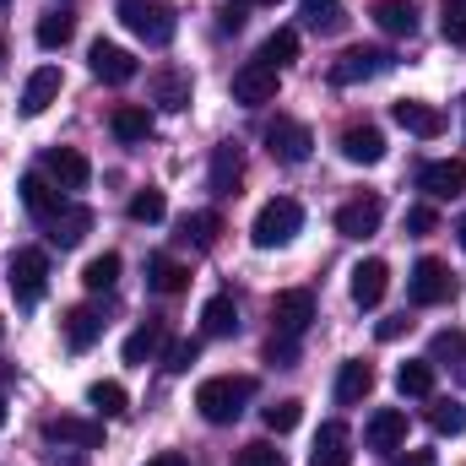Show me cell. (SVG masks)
I'll use <instances>...</instances> for the list:
<instances>
[{"label":"cell","instance_id":"obj_45","mask_svg":"<svg viewBox=\"0 0 466 466\" xmlns=\"http://www.w3.org/2000/svg\"><path fill=\"white\" fill-rule=\"evenodd\" d=\"M440 27H445V38H451V44H461V49H466V5H445Z\"/></svg>","mask_w":466,"mask_h":466},{"label":"cell","instance_id":"obj_11","mask_svg":"<svg viewBox=\"0 0 466 466\" xmlns=\"http://www.w3.org/2000/svg\"><path fill=\"white\" fill-rule=\"evenodd\" d=\"M87 60H93V76L98 82H109V87H125V82H136V55L130 49H119V44H93L87 49Z\"/></svg>","mask_w":466,"mask_h":466},{"label":"cell","instance_id":"obj_18","mask_svg":"<svg viewBox=\"0 0 466 466\" xmlns=\"http://www.w3.org/2000/svg\"><path fill=\"white\" fill-rule=\"evenodd\" d=\"M60 87H66V76H60V66H38L33 76H27V87H22V115L38 119L55 98H60Z\"/></svg>","mask_w":466,"mask_h":466},{"label":"cell","instance_id":"obj_5","mask_svg":"<svg viewBox=\"0 0 466 466\" xmlns=\"http://www.w3.org/2000/svg\"><path fill=\"white\" fill-rule=\"evenodd\" d=\"M277 87H282V71H277V66H266V60H249V66H238V71H233V104H244V109L271 104V98H277Z\"/></svg>","mask_w":466,"mask_h":466},{"label":"cell","instance_id":"obj_39","mask_svg":"<svg viewBox=\"0 0 466 466\" xmlns=\"http://www.w3.org/2000/svg\"><path fill=\"white\" fill-rule=\"evenodd\" d=\"M304 5V22L315 33H337L342 27V0H299Z\"/></svg>","mask_w":466,"mask_h":466},{"label":"cell","instance_id":"obj_1","mask_svg":"<svg viewBox=\"0 0 466 466\" xmlns=\"http://www.w3.org/2000/svg\"><path fill=\"white\" fill-rule=\"evenodd\" d=\"M249 396H255V380H249V374H212V380H201V390H196V412H201L207 423H233Z\"/></svg>","mask_w":466,"mask_h":466},{"label":"cell","instance_id":"obj_56","mask_svg":"<svg viewBox=\"0 0 466 466\" xmlns=\"http://www.w3.org/2000/svg\"><path fill=\"white\" fill-rule=\"evenodd\" d=\"M0 5H5V0H0Z\"/></svg>","mask_w":466,"mask_h":466},{"label":"cell","instance_id":"obj_15","mask_svg":"<svg viewBox=\"0 0 466 466\" xmlns=\"http://www.w3.org/2000/svg\"><path fill=\"white\" fill-rule=\"evenodd\" d=\"M44 168H49V179H55L60 190H87V179H93V163H87L76 147H55V152L44 157Z\"/></svg>","mask_w":466,"mask_h":466},{"label":"cell","instance_id":"obj_17","mask_svg":"<svg viewBox=\"0 0 466 466\" xmlns=\"http://www.w3.org/2000/svg\"><path fill=\"white\" fill-rule=\"evenodd\" d=\"M380 218H385V201L380 196H358V201H348L337 212V233L342 238H369V233L380 228Z\"/></svg>","mask_w":466,"mask_h":466},{"label":"cell","instance_id":"obj_42","mask_svg":"<svg viewBox=\"0 0 466 466\" xmlns=\"http://www.w3.org/2000/svg\"><path fill=\"white\" fill-rule=\"evenodd\" d=\"M196 358H201V342H196V337H179V342L163 348V369H168V374H185Z\"/></svg>","mask_w":466,"mask_h":466},{"label":"cell","instance_id":"obj_43","mask_svg":"<svg viewBox=\"0 0 466 466\" xmlns=\"http://www.w3.org/2000/svg\"><path fill=\"white\" fill-rule=\"evenodd\" d=\"M233 466H288V456H282L271 440H255V445H244V451L233 456Z\"/></svg>","mask_w":466,"mask_h":466},{"label":"cell","instance_id":"obj_20","mask_svg":"<svg viewBox=\"0 0 466 466\" xmlns=\"http://www.w3.org/2000/svg\"><path fill=\"white\" fill-rule=\"evenodd\" d=\"M385 288H390V266L385 260H358L352 266V304L358 309H374L385 299Z\"/></svg>","mask_w":466,"mask_h":466},{"label":"cell","instance_id":"obj_6","mask_svg":"<svg viewBox=\"0 0 466 466\" xmlns=\"http://www.w3.org/2000/svg\"><path fill=\"white\" fill-rule=\"evenodd\" d=\"M5 277H11L16 304H38V299H44V288H49V255H44V249H16Z\"/></svg>","mask_w":466,"mask_h":466},{"label":"cell","instance_id":"obj_29","mask_svg":"<svg viewBox=\"0 0 466 466\" xmlns=\"http://www.w3.org/2000/svg\"><path fill=\"white\" fill-rule=\"evenodd\" d=\"M233 331H238V304H233V293L207 299V309H201V337H233Z\"/></svg>","mask_w":466,"mask_h":466},{"label":"cell","instance_id":"obj_46","mask_svg":"<svg viewBox=\"0 0 466 466\" xmlns=\"http://www.w3.org/2000/svg\"><path fill=\"white\" fill-rule=\"evenodd\" d=\"M440 228V212H434V207H412V212H407V233H434Z\"/></svg>","mask_w":466,"mask_h":466},{"label":"cell","instance_id":"obj_7","mask_svg":"<svg viewBox=\"0 0 466 466\" xmlns=\"http://www.w3.org/2000/svg\"><path fill=\"white\" fill-rule=\"evenodd\" d=\"M390 66H396V60H390L385 49H363V44H358V49H348L342 60H331V82H337V87H358V82L385 76Z\"/></svg>","mask_w":466,"mask_h":466},{"label":"cell","instance_id":"obj_47","mask_svg":"<svg viewBox=\"0 0 466 466\" xmlns=\"http://www.w3.org/2000/svg\"><path fill=\"white\" fill-rule=\"evenodd\" d=\"M407 326H412L407 315H390V320H380V342H396V337H401Z\"/></svg>","mask_w":466,"mask_h":466},{"label":"cell","instance_id":"obj_31","mask_svg":"<svg viewBox=\"0 0 466 466\" xmlns=\"http://www.w3.org/2000/svg\"><path fill=\"white\" fill-rule=\"evenodd\" d=\"M396 390L401 396H434V358H407L396 369Z\"/></svg>","mask_w":466,"mask_h":466},{"label":"cell","instance_id":"obj_35","mask_svg":"<svg viewBox=\"0 0 466 466\" xmlns=\"http://www.w3.org/2000/svg\"><path fill=\"white\" fill-rule=\"evenodd\" d=\"M71 33H76V22H71L66 11L38 16V49H66V44H71Z\"/></svg>","mask_w":466,"mask_h":466},{"label":"cell","instance_id":"obj_28","mask_svg":"<svg viewBox=\"0 0 466 466\" xmlns=\"http://www.w3.org/2000/svg\"><path fill=\"white\" fill-rule=\"evenodd\" d=\"M98 337H104V315H98V309H87V304L66 309V342H71V348L87 352Z\"/></svg>","mask_w":466,"mask_h":466},{"label":"cell","instance_id":"obj_22","mask_svg":"<svg viewBox=\"0 0 466 466\" xmlns=\"http://www.w3.org/2000/svg\"><path fill=\"white\" fill-rule=\"evenodd\" d=\"M348 423H320V434H315V456H309V466H352V451H348Z\"/></svg>","mask_w":466,"mask_h":466},{"label":"cell","instance_id":"obj_30","mask_svg":"<svg viewBox=\"0 0 466 466\" xmlns=\"http://www.w3.org/2000/svg\"><path fill=\"white\" fill-rule=\"evenodd\" d=\"M109 130H115L125 147H136V141H147V136H152V115H147L141 104H119L115 119H109Z\"/></svg>","mask_w":466,"mask_h":466},{"label":"cell","instance_id":"obj_49","mask_svg":"<svg viewBox=\"0 0 466 466\" xmlns=\"http://www.w3.org/2000/svg\"><path fill=\"white\" fill-rule=\"evenodd\" d=\"M396 466H440V461H434V451H407Z\"/></svg>","mask_w":466,"mask_h":466},{"label":"cell","instance_id":"obj_12","mask_svg":"<svg viewBox=\"0 0 466 466\" xmlns=\"http://www.w3.org/2000/svg\"><path fill=\"white\" fill-rule=\"evenodd\" d=\"M44 440L76 445V451H98V445H104V418H98V423H93V418H49V423H44Z\"/></svg>","mask_w":466,"mask_h":466},{"label":"cell","instance_id":"obj_34","mask_svg":"<svg viewBox=\"0 0 466 466\" xmlns=\"http://www.w3.org/2000/svg\"><path fill=\"white\" fill-rule=\"evenodd\" d=\"M82 282H87V293H109V288L119 282V255H115V249L93 255V260H87V271H82Z\"/></svg>","mask_w":466,"mask_h":466},{"label":"cell","instance_id":"obj_54","mask_svg":"<svg viewBox=\"0 0 466 466\" xmlns=\"http://www.w3.org/2000/svg\"><path fill=\"white\" fill-rule=\"evenodd\" d=\"M0 60H5V38H0Z\"/></svg>","mask_w":466,"mask_h":466},{"label":"cell","instance_id":"obj_41","mask_svg":"<svg viewBox=\"0 0 466 466\" xmlns=\"http://www.w3.org/2000/svg\"><path fill=\"white\" fill-rule=\"evenodd\" d=\"M260 418H266V429H271V434H293V429H299V418H304V401H293V396H288V401L266 407Z\"/></svg>","mask_w":466,"mask_h":466},{"label":"cell","instance_id":"obj_25","mask_svg":"<svg viewBox=\"0 0 466 466\" xmlns=\"http://www.w3.org/2000/svg\"><path fill=\"white\" fill-rule=\"evenodd\" d=\"M163 348H168V326H163V320H147V326H136V331L125 337L119 352H125V363H152Z\"/></svg>","mask_w":466,"mask_h":466},{"label":"cell","instance_id":"obj_37","mask_svg":"<svg viewBox=\"0 0 466 466\" xmlns=\"http://www.w3.org/2000/svg\"><path fill=\"white\" fill-rule=\"evenodd\" d=\"M185 238H190L196 249H218V238H223V218H218V212H196V218H185Z\"/></svg>","mask_w":466,"mask_h":466},{"label":"cell","instance_id":"obj_52","mask_svg":"<svg viewBox=\"0 0 466 466\" xmlns=\"http://www.w3.org/2000/svg\"><path fill=\"white\" fill-rule=\"evenodd\" d=\"M238 5H277V0H238Z\"/></svg>","mask_w":466,"mask_h":466},{"label":"cell","instance_id":"obj_16","mask_svg":"<svg viewBox=\"0 0 466 466\" xmlns=\"http://www.w3.org/2000/svg\"><path fill=\"white\" fill-rule=\"evenodd\" d=\"M363 445L369 451H401L407 445V412L401 407H380L363 429Z\"/></svg>","mask_w":466,"mask_h":466},{"label":"cell","instance_id":"obj_23","mask_svg":"<svg viewBox=\"0 0 466 466\" xmlns=\"http://www.w3.org/2000/svg\"><path fill=\"white\" fill-rule=\"evenodd\" d=\"M342 157H348V163H363V168H374V163L385 157V136H380L374 125H348V130H342Z\"/></svg>","mask_w":466,"mask_h":466},{"label":"cell","instance_id":"obj_2","mask_svg":"<svg viewBox=\"0 0 466 466\" xmlns=\"http://www.w3.org/2000/svg\"><path fill=\"white\" fill-rule=\"evenodd\" d=\"M115 16L141 38V44H152V49H168L174 33H179V16H174V5H163V0H115Z\"/></svg>","mask_w":466,"mask_h":466},{"label":"cell","instance_id":"obj_53","mask_svg":"<svg viewBox=\"0 0 466 466\" xmlns=\"http://www.w3.org/2000/svg\"><path fill=\"white\" fill-rule=\"evenodd\" d=\"M0 429H5V401H0Z\"/></svg>","mask_w":466,"mask_h":466},{"label":"cell","instance_id":"obj_44","mask_svg":"<svg viewBox=\"0 0 466 466\" xmlns=\"http://www.w3.org/2000/svg\"><path fill=\"white\" fill-rule=\"evenodd\" d=\"M293 358H299V337H282V331H271V342H266V363H277V369H293Z\"/></svg>","mask_w":466,"mask_h":466},{"label":"cell","instance_id":"obj_24","mask_svg":"<svg viewBox=\"0 0 466 466\" xmlns=\"http://www.w3.org/2000/svg\"><path fill=\"white\" fill-rule=\"evenodd\" d=\"M22 207H27L38 223H49V218L66 207V196H60V185H49L44 174H27V179H22Z\"/></svg>","mask_w":466,"mask_h":466},{"label":"cell","instance_id":"obj_14","mask_svg":"<svg viewBox=\"0 0 466 466\" xmlns=\"http://www.w3.org/2000/svg\"><path fill=\"white\" fill-rule=\"evenodd\" d=\"M238 179H244V152L223 141V147H212V163H207V190L212 196H233L238 190Z\"/></svg>","mask_w":466,"mask_h":466},{"label":"cell","instance_id":"obj_50","mask_svg":"<svg viewBox=\"0 0 466 466\" xmlns=\"http://www.w3.org/2000/svg\"><path fill=\"white\" fill-rule=\"evenodd\" d=\"M147 466H190V461H185L179 451H163V456H152V461H147Z\"/></svg>","mask_w":466,"mask_h":466},{"label":"cell","instance_id":"obj_3","mask_svg":"<svg viewBox=\"0 0 466 466\" xmlns=\"http://www.w3.org/2000/svg\"><path fill=\"white\" fill-rule=\"evenodd\" d=\"M304 228V207L293 201V196H277V201H266L260 212H255V249H282V244H293V233Z\"/></svg>","mask_w":466,"mask_h":466},{"label":"cell","instance_id":"obj_33","mask_svg":"<svg viewBox=\"0 0 466 466\" xmlns=\"http://www.w3.org/2000/svg\"><path fill=\"white\" fill-rule=\"evenodd\" d=\"M152 98H157L163 109H185V104H190V76H185V71H157V76H152Z\"/></svg>","mask_w":466,"mask_h":466},{"label":"cell","instance_id":"obj_9","mask_svg":"<svg viewBox=\"0 0 466 466\" xmlns=\"http://www.w3.org/2000/svg\"><path fill=\"white\" fill-rule=\"evenodd\" d=\"M309 320H315V293H309V288H288V293L271 299V326H277L282 337H304Z\"/></svg>","mask_w":466,"mask_h":466},{"label":"cell","instance_id":"obj_51","mask_svg":"<svg viewBox=\"0 0 466 466\" xmlns=\"http://www.w3.org/2000/svg\"><path fill=\"white\" fill-rule=\"evenodd\" d=\"M456 238H461V249H466V218H461V223H456Z\"/></svg>","mask_w":466,"mask_h":466},{"label":"cell","instance_id":"obj_40","mask_svg":"<svg viewBox=\"0 0 466 466\" xmlns=\"http://www.w3.org/2000/svg\"><path fill=\"white\" fill-rule=\"evenodd\" d=\"M429 423H434V434H451L456 440V434H466V407L461 401H434L429 407Z\"/></svg>","mask_w":466,"mask_h":466},{"label":"cell","instance_id":"obj_27","mask_svg":"<svg viewBox=\"0 0 466 466\" xmlns=\"http://www.w3.org/2000/svg\"><path fill=\"white\" fill-rule=\"evenodd\" d=\"M147 288L152 293H185L190 288V266H179L174 255H152L147 260Z\"/></svg>","mask_w":466,"mask_h":466},{"label":"cell","instance_id":"obj_38","mask_svg":"<svg viewBox=\"0 0 466 466\" xmlns=\"http://www.w3.org/2000/svg\"><path fill=\"white\" fill-rule=\"evenodd\" d=\"M168 218V196L163 190H136L130 196V223H163Z\"/></svg>","mask_w":466,"mask_h":466},{"label":"cell","instance_id":"obj_19","mask_svg":"<svg viewBox=\"0 0 466 466\" xmlns=\"http://www.w3.org/2000/svg\"><path fill=\"white\" fill-rule=\"evenodd\" d=\"M44 228H49V244H60V249H76V244L93 233V212H87V207H76V201H66V207H60V212H55Z\"/></svg>","mask_w":466,"mask_h":466},{"label":"cell","instance_id":"obj_8","mask_svg":"<svg viewBox=\"0 0 466 466\" xmlns=\"http://www.w3.org/2000/svg\"><path fill=\"white\" fill-rule=\"evenodd\" d=\"M309 147H315L309 125H299V119H288V115H277L271 125H266V152H271L277 163H304Z\"/></svg>","mask_w":466,"mask_h":466},{"label":"cell","instance_id":"obj_13","mask_svg":"<svg viewBox=\"0 0 466 466\" xmlns=\"http://www.w3.org/2000/svg\"><path fill=\"white\" fill-rule=\"evenodd\" d=\"M390 119H396L407 136H423V141L445 136V115H440L434 104H418V98H401V104H390Z\"/></svg>","mask_w":466,"mask_h":466},{"label":"cell","instance_id":"obj_26","mask_svg":"<svg viewBox=\"0 0 466 466\" xmlns=\"http://www.w3.org/2000/svg\"><path fill=\"white\" fill-rule=\"evenodd\" d=\"M369 390H374V363L348 358V363H342V374H337V401H342V407H358Z\"/></svg>","mask_w":466,"mask_h":466},{"label":"cell","instance_id":"obj_32","mask_svg":"<svg viewBox=\"0 0 466 466\" xmlns=\"http://www.w3.org/2000/svg\"><path fill=\"white\" fill-rule=\"evenodd\" d=\"M87 407H93L98 418H125V412H130V396H125L119 380H98V385H87Z\"/></svg>","mask_w":466,"mask_h":466},{"label":"cell","instance_id":"obj_55","mask_svg":"<svg viewBox=\"0 0 466 466\" xmlns=\"http://www.w3.org/2000/svg\"><path fill=\"white\" fill-rule=\"evenodd\" d=\"M0 337H5V320H0Z\"/></svg>","mask_w":466,"mask_h":466},{"label":"cell","instance_id":"obj_21","mask_svg":"<svg viewBox=\"0 0 466 466\" xmlns=\"http://www.w3.org/2000/svg\"><path fill=\"white\" fill-rule=\"evenodd\" d=\"M369 16H374V27L390 33V38H412V33H418V5H412V0H374Z\"/></svg>","mask_w":466,"mask_h":466},{"label":"cell","instance_id":"obj_48","mask_svg":"<svg viewBox=\"0 0 466 466\" xmlns=\"http://www.w3.org/2000/svg\"><path fill=\"white\" fill-rule=\"evenodd\" d=\"M223 27H244V5H238V0H228V5H223Z\"/></svg>","mask_w":466,"mask_h":466},{"label":"cell","instance_id":"obj_10","mask_svg":"<svg viewBox=\"0 0 466 466\" xmlns=\"http://www.w3.org/2000/svg\"><path fill=\"white\" fill-rule=\"evenodd\" d=\"M418 185H423V196H434V201L466 196V157H434V163H423Z\"/></svg>","mask_w":466,"mask_h":466},{"label":"cell","instance_id":"obj_4","mask_svg":"<svg viewBox=\"0 0 466 466\" xmlns=\"http://www.w3.org/2000/svg\"><path fill=\"white\" fill-rule=\"evenodd\" d=\"M407 299H412L418 309L451 304V299H456V277H451V266L434 260V255H423V260L412 266V277H407Z\"/></svg>","mask_w":466,"mask_h":466},{"label":"cell","instance_id":"obj_36","mask_svg":"<svg viewBox=\"0 0 466 466\" xmlns=\"http://www.w3.org/2000/svg\"><path fill=\"white\" fill-rule=\"evenodd\" d=\"M260 60H266V66H277V71H282L288 60H299V33H293V27H277V33L260 44Z\"/></svg>","mask_w":466,"mask_h":466}]
</instances>
